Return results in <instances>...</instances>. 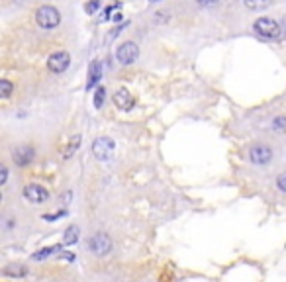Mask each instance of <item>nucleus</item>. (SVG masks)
Instances as JSON below:
<instances>
[{
	"label": "nucleus",
	"mask_w": 286,
	"mask_h": 282,
	"mask_svg": "<svg viewBox=\"0 0 286 282\" xmlns=\"http://www.w3.org/2000/svg\"><path fill=\"white\" fill-rule=\"evenodd\" d=\"M36 22L40 28L43 30H53L61 24V14L55 6H49V4H43L36 10Z\"/></svg>",
	"instance_id": "f257e3e1"
},
{
	"label": "nucleus",
	"mask_w": 286,
	"mask_h": 282,
	"mask_svg": "<svg viewBox=\"0 0 286 282\" xmlns=\"http://www.w3.org/2000/svg\"><path fill=\"white\" fill-rule=\"evenodd\" d=\"M253 30H255V34L259 36V38H263V40H278L280 36H282V28H280V24L274 20V18H259L257 22H255V26H253Z\"/></svg>",
	"instance_id": "f03ea898"
},
{
	"label": "nucleus",
	"mask_w": 286,
	"mask_h": 282,
	"mask_svg": "<svg viewBox=\"0 0 286 282\" xmlns=\"http://www.w3.org/2000/svg\"><path fill=\"white\" fill-rule=\"evenodd\" d=\"M137 57H139V47L135 41H125L116 49V59L122 65H131Z\"/></svg>",
	"instance_id": "7ed1b4c3"
},
{
	"label": "nucleus",
	"mask_w": 286,
	"mask_h": 282,
	"mask_svg": "<svg viewBox=\"0 0 286 282\" xmlns=\"http://www.w3.org/2000/svg\"><path fill=\"white\" fill-rule=\"evenodd\" d=\"M69 65H71V55L67 51H55L47 59V69L51 73H57V75L59 73H65L69 69Z\"/></svg>",
	"instance_id": "20e7f679"
},
{
	"label": "nucleus",
	"mask_w": 286,
	"mask_h": 282,
	"mask_svg": "<svg viewBox=\"0 0 286 282\" xmlns=\"http://www.w3.org/2000/svg\"><path fill=\"white\" fill-rule=\"evenodd\" d=\"M114 147H116L114 139H110V137H98L94 143H92V153H94V157L98 161H106L114 153Z\"/></svg>",
	"instance_id": "39448f33"
},
{
	"label": "nucleus",
	"mask_w": 286,
	"mask_h": 282,
	"mask_svg": "<svg viewBox=\"0 0 286 282\" xmlns=\"http://www.w3.org/2000/svg\"><path fill=\"white\" fill-rule=\"evenodd\" d=\"M88 247H90V251L94 253V255H106V253H110L112 251V241H110V237L106 235V233H96L90 241H88Z\"/></svg>",
	"instance_id": "423d86ee"
},
{
	"label": "nucleus",
	"mask_w": 286,
	"mask_h": 282,
	"mask_svg": "<svg viewBox=\"0 0 286 282\" xmlns=\"http://www.w3.org/2000/svg\"><path fill=\"white\" fill-rule=\"evenodd\" d=\"M272 159V149L266 145H253L249 149V161L255 165H266Z\"/></svg>",
	"instance_id": "0eeeda50"
},
{
	"label": "nucleus",
	"mask_w": 286,
	"mask_h": 282,
	"mask_svg": "<svg viewBox=\"0 0 286 282\" xmlns=\"http://www.w3.org/2000/svg\"><path fill=\"white\" fill-rule=\"evenodd\" d=\"M24 198L28 202H32V204H43V202H47L49 192L40 184H28L24 188Z\"/></svg>",
	"instance_id": "6e6552de"
},
{
	"label": "nucleus",
	"mask_w": 286,
	"mask_h": 282,
	"mask_svg": "<svg viewBox=\"0 0 286 282\" xmlns=\"http://www.w3.org/2000/svg\"><path fill=\"white\" fill-rule=\"evenodd\" d=\"M12 159H14V163H16L18 167L30 165V163L34 161V147H30V145H20V147H16L14 153H12Z\"/></svg>",
	"instance_id": "1a4fd4ad"
},
{
	"label": "nucleus",
	"mask_w": 286,
	"mask_h": 282,
	"mask_svg": "<svg viewBox=\"0 0 286 282\" xmlns=\"http://www.w3.org/2000/svg\"><path fill=\"white\" fill-rule=\"evenodd\" d=\"M114 104H116L120 110H131L133 104H135V100H133V96L129 94V90L120 88V90L114 94Z\"/></svg>",
	"instance_id": "9d476101"
},
{
	"label": "nucleus",
	"mask_w": 286,
	"mask_h": 282,
	"mask_svg": "<svg viewBox=\"0 0 286 282\" xmlns=\"http://www.w3.org/2000/svg\"><path fill=\"white\" fill-rule=\"evenodd\" d=\"M100 77H102V65H100V61H94V63L90 65V73H88L86 88H92V86L100 81Z\"/></svg>",
	"instance_id": "9b49d317"
},
{
	"label": "nucleus",
	"mask_w": 286,
	"mask_h": 282,
	"mask_svg": "<svg viewBox=\"0 0 286 282\" xmlns=\"http://www.w3.org/2000/svg\"><path fill=\"white\" fill-rule=\"evenodd\" d=\"M243 4L251 12H261V10H265L272 4V0H243Z\"/></svg>",
	"instance_id": "f8f14e48"
},
{
	"label": "nucleus",
	"mask_w": 286,
	"mask_h": 282,
	"mask_svg": "<svg viewBox=\"0 0 286 282\" xmlns=\"http://www.w3.org/2000/svg\"><path fill=\"white\" fill-rule=\"evenodd\" d=\"M79 147H81V135H75V137H71V141H69V145L63 149V159H71L77 151H79Z\"/></svg>",
	"instance_id": "ddd939ff"
},
{
	"label": "nucleus",
	"mask_w": 286,
	"mask_h": 282,
	"mask_svg": "<svg viewBox=\"0 0 286 282\" xmlns=\"http://www.w3.org/2000/svg\"><path fill=\"white\" fill-rule=\"evenodd\" d=\"M79 241V227L77 225H69L63 233V243L65 245H75Z\"/></svg>",
	"instance_id": "4468645a"
},
{
	"label": "nucleus",
	"mask_w": 286,
	"mask_h": 282,
	"mask_svg": "<svg viewBox=\"0 0 286 282\" xmlns=\"http://www.w3.org/2000/svg\"><path fill=\"white\" fill-rule=\"evenodd\" d=\"M59 249H61L59 245H55V247H45V249H41L40 253H34L32 259H34V261H41V259H45V257H51V255H53L55 251H59Z\"/></svg>",
	"instance_id": "2eb2a0df"
},
{
	"label": "nucleus",
	"mask_w": 286,
	"mask_h": 282,
	"mask_svg": "<svg viewBox=\"0 0 286 282\" xmlns=\"http://www.w3.org/2000/svg\"><path fill=\"white\" fill-rule=\"evenodd\" d=\"M4 274H10V276H24L26 274V268L22 264H10L8 268H4Z\"/></svg>",
	"instance_id": "dca6fc26"
},
{
	"label": "nucleus",
	"mask_w": 286,
	"mask_h": 282,
	"mask_svg": "<svg viewBox=\"0 0 286 282\" xmlns=\"http://www.w3.org/2000/svg\"><path fill=\"white\" fill-rule=\"evenodd\" d=\"M0 88H2V92H0V94H2V98H8L10 94H12V90H14V86H12V82L10 81H0Z\"/></svg>",
	"instance_id": "f3484780"
},
{
	"label": "nucleus",
	"mask_w": 286,
	"mask_h": 282,
	"mask_svg": "<svg viewBox=\"0 0 286 282\" xmlns=\"http://www.w3.org/2000/svg\"><path fill=\"white\" fill-rule=\"evenodd\" d=\"M104 94H106V90H104L102 86H100V88H96V92H94V108H102Z\"/></svg>",
	"instance_id": "a211bd4d"
},
{
	"label": "nucleus",
	"mask_w": 286,
	"mask_h": 282,
	"mask_svg": "<svg viewBox=\"0 0 286 282\" xmlns=\"http://www.w3.org/2000/svg\"><path fill=\"white\" fill-rule=\"evenodd\" d=\"M272 129L274 131H286V118H274L272 120Z\"/></svg>",
	"instance_id": "6ab92c4d"
},
{
	"label": "nucleus",
	"mask_w": 286,
	"mask_h": 282,
	"mask_svg": "<svg viewBox=\"0 0 286 282\" xmlns=\"http://www.w3.org/2000/svg\"><path fill=\"white\" fill-rule=\"evenodd\" d=\"M98 8H100V0H90V2H86V6H84L86 14H94Z\"/></svg>",
	"instance_id": "aec40b11"
},
{
	"label": "nucleus",
	"mask_w": 286,
	"mask_h": 282,
	"mask_svg": "<svg viewBox=\"0 0 286 282\" xmlns=\"http://www.w3.org/2000/svg\"><path fill=\"white\" fill-rule=\"evenodd\" d=\"M276 186H278L280 192H286V173L278 175V179H276Z\"/></svg>",
	"instance_id": "412c9836"
},
{
	"label": "nucleus",
	"mask_w": 286,
	"mask_h": 282,
	"mask_svg": "<svg viewBox=\"0 0 286 282\" xmlns=\"http://www.w3.org/2000/svg\"><path fill=\"white\" fill-rule=\"evenodd\" d=\"M198 6H204V8H210V6H216L220 0H196Z\"/></svg>",
	"instance_id": "4be33fe9"
},
{
	"label": "nucleus",
	"mask_w": 286,
	"mask_h": 282,
	"mask_svg": "<svg viewBox=\"0 0 286 282\" xmlns=\"http://www.w3.org/2000/svg\"><path fill=\"white\" fill-rule=\"evenodd\" d=\"M6 179H8V169L2 165L0 167V184H6Z\"/></svg>",
	"instance_id": "5701e85b"
},
{
	"label": "nucleus",
	"mask_w": 286,
	"mask_h": 282,
	"mask_svg": "<svg viewBox=\"0 0 286 282\" xmlns=\"http://www.w3.org/2000/svg\"><path fill=\"white\" fill-rule=\"evenodd\" d=\"M280 28H282V38L286 40V16L282 18V24H280Z\"/></svg>",
	"instance_id": "b1692460"
},
{
	"label": "nucleus",
	"mask_w": 286,
	"mask_h": 282,
	"mask_svg": "<svg viewBox=\"0 0 286 282\" xmlns=\"http://www.w3.org/2000/svg\"><path fill=\"white\" fill-rule=\"evenodd\" d=\"M149 2H159V0H149Z\"/></svg>",
	"instance_id": "393cba45"
}]
</instances>
